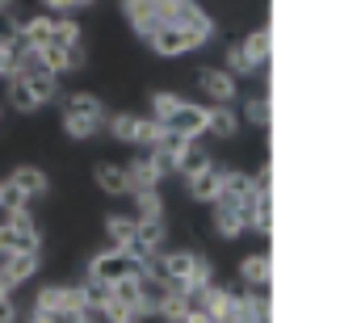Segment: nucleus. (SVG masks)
<instances>
[{"label":"nucleus","mask_w":361,"mask_h":323,"mask_svg":"<svg viewBox=\"0 0 361 323\" xmlns=\"http://www.w3.org/2000/svg\"><path fill=\"white\" fill-rule=\"evenodd\" d=\"M240 47V55L248 59V68L261 76V72H269V55H273V34L269 25H257V30H248L244 34V42H235Z\"/></svg>","instance_id":"obj_15"},{"label":"nucleus","mask_w":361,"mask_h":323,"mask_svg":"<svg viewBox=\"0 0 361 323\" xmlns=\"http://www.w3.org/2000/svg\"><path fill=\"white\" fill-rule=\"evenodd\" d=\"M152 269L160 273L164 286H180V290H189V294L214 281V264H210V256L197 252V248H164V252L152 260Z\"/></svg>","instance_id":"obj_1"},{"label":"nucleus","mask_w":361,"mask_h":323,"mask_svg":"<svg viewBox=\"0 0 361 323\" xmlns=\"http://www.w3.org/2000/svg\"><path fill=\"white\" fill-rule=\"evenodd\" d=\"M210 227H214V236L219 240H240L248 227H244V210H235V206H223V202H214L210 206Z\"/></svg>","instance_id":"obj_19"},{"label":"nucleus","mask_w":361,"mask_h":323,"mask_svg":"<svg viewBox=\"0 0 361 323\" xmlns=\"http://www.w3.org/2000/svg\"><path fill=\"white\" fill-rule=\"evenodd\" d=\"M85 319V315H80ZM80 319H63V315H38V311H30L25 315V323H80Z\"/></svg>","instance_id":"obj_28"},{"label":"nucleus","mask_w":361,"mask_h":323,"mask_svg":"<svg viewBox=\"0 0 361 323\" xmlns=\"http://www.w3.org/2000/svg\"><path fill=\"white\" fill-rule=\"evenodd\" d=\"M244 122L257 130H269V92H252L244 101Z\"/></svg>","instance_id":"obj_25"},{"label":"nucleus","mask_w":361,"mask_h":323,"mask_svg":"<svg viewBox=\"0 0 361 323\" xmlns=\"http://www.w3.org/2000/svg\"><path fill=\"white\" fill-rule=\"evenodd\" d=\"M80 323H101V319H97V315H85V319H80Z\"/></svg>","instance_id":"obj_32"},{"label":"nucleus","mask_w":361,"mask_h":323,"mask_svg":"<svg viewBox=\"0 0 361 323\" xmlns=\"http://www.w3.org/2000/svg\"><path fill=\"white\" fill-rule=\"evenodd\" d=\"M135 269H139V264L130 260L126 248H109V243H105L101 252H92L89 256V273H85V277L109 286V281H118V277H126V273H135Z\"/></svg>","instance_id":"obj_8"},{"label":"nucleus","mask_w":361,"mask_h":323,"mask_svg":"<svg viewBox=\"0 0 361 323\" xmlns=\"http://www.w3.org/2000/svg\"><path fill=\"white\" fill-rule=\"evenodd\" d=\"M189 311H193V303H189V290H180V286H164V294H160V307H156V319H160V323H180Z\"/></svg>","instance_id":"obj_21"},{"label":"nucleus","mask_w":361,"mask_h":323,"mask_svg":"<svg viewBox=\"0 0 361 323\" xmlns=\"http://www.w3.org/2000/svg\"><path fill=\"white\" fill-rule=\"evenodd\" d=\"M0 210H4V181H0Z\"/></svg>","instance_id":"obj_31"},{"label":"nucleus","mask_w":361,"mask_h":323,"mask_svg":"<svg viewBox=\"0 0 361 323\" xmlns=\"http://www.w3.org/2000/svg\"><path fill=\"white\" fill-rule=\"evenodd\" d=\"M0 118H4V109H0Z\"/></svg>","instance_id":"obj_33"},{"label":"nucleus","mask_w":361,"mask_h":323,"mask_svg":"<svg viewBox=\"0 0 361 323\" xmlns=\"http://www.w3.org/2000/svg\"><path fill=\"white\" fill-rule=\"evenodd\" d=\"M235 130H240V109L235 105H206V135L235 139Z\"/></svg>","instance_id":"obj_20"},{"label":"nucleus","mask_w":361,"mask_h":323,"mask_svg":"<svg viewBox=\"0 0 361 323\" xmlns=\"http://www.w3.org/2000/svg\"><path fill=\"white\" fill-rule=\"evenodd\" d=\"M92 181L105 197H130V176H126V164L109 160V164H97L92 168Z\"/></svg>","instance_id":"obj_17"},{"label":"nucleus","mask_w":361,"mask_h":323,"mask_svg":"<svg viewBox=\"0 0 361 323\" xmlns=\"http://www.w3.org/2000/svg\"><path fill=\"white\" fill-rule=\"evenodd\" d=\"M261 193L257 176L252 172H240V168H223V189H219V202L223 206H235V210H248V202Z\"/></svg>","instance_id":"obj_11"},{"label":"nucleus","mask_w":361,"mask_h":323,"mask_svg":"<svg viewBox=\"0 0 361 323\" xmlns=\"http://www.w3.org/2000/svg\"><path fill=\"white\" fill-rule=\"evenodd\" d=\"M0 294H17V286H13V281L4 277V269H0Z\"/></svg>","instance_id":"obj_29"},{"label":"nucleus","mask_w":361,"mask_h":323,"mask_svg":"<svg viewBox=\"0 0 361 323\" xmlns=\"http://www.w3.org/2000/svg\"><path fill=\"white\" fill-rule=\"evenodd\" d=\"M240 281H244V290L269 294V281H273V256L269 252H248L240 260Z\"/></svg>","instance_id":"obj_16"},{"label":"nucleus","mask_w":361,"mask_h":323,"mask_svg":"<svg viewBox=\"0 0 361 323\" xmlns=\"http://www.w3.org/2000/svg\"><path fill=\"white\" fill-rule=\"evenodd\" d=\"M164 130H173V135L189 139V143H202V135H206V105H197V101H180V109L169 118Z\"/></svg>","instance_id":"obj_14"},{"label":"nucleus","mask_w":361,"mask_h":323,"mask_svg":"<svg viewBox=\"0 0 361 323\" xmlns=\"http://www.w3.org/2000/svg\"><path fill=\"white\" fill-rule=\"evenodd\" d=\"M51 193V176L38 164H17L4 176V206H34Z\"/></svg>","instance_id":"obj_5"},{"label":"nucleus","mask_w":361,"mask_h":323,"mask_svg":"<svg viewBox=\"0 0 361 323\" xmlns=\"http://www.w3.org/2000/svg\"><path fill=\"white\" fill-rule=\"evenodd\" d=\"M30 311H38V315H63V319H80V315H89V311H85V298H80V286H63V281L38 286Z\"/></svg>","instance_id":"obj_7"},{"label":"nucleus","mask_w":361,"mask_h":323,"mask_svg":"<svg viewBox=\"0 0 361 323\" xmlns=\"http://www.w3.org/2000/svg\"><path fill=\"white\" fill-rule=\"evenodd\" d=\"M13 4H17V0H0V13H13Z\"/></svg>","instance_id":"obj_30"},{"label":"nucleus","mask_w":361,"mask_h":323,"mask_svg":"<svg viewBox=\"0 0 361 323\" xmlns=\"http://www.w3.org/2000/svg\"><path fill=\"white\" fill-rule=\"evenodd\" d=\"M223 59H227V63H223V68H227V72H231V76H235V80H240V76H257V72H252V68H248V59H244V55H240V47H227V51H223Z\"/></svg>","instance_id":"obj_26"},{"label":"nucleus","mask_w":361,"mask_h":323,"mask_svg":"<svg viewBox=\"0 0 361 323\" xmlns=\"http://www.w3.org/2000/svg\"><path fill=\"white\" fill-rule=\"evenodd\" d=\"M0 269H4V277L21 290L30 277H38V269H42V256H0Z\"/></svg>","instance_id":"obj_22"},{"label":"nucleus","mask_w":361,"mask_h":323,"mask_svg":"<svg viewBox=\"0 0 361 323\" xmlns=\"http://www.w3.org/2000/svg\"><path fill=\"white\" fill-rule=\"evenodd\" d=\"M126 176H130V193L135 189H160L169 181V168L156 160L152 152H139L135 160H126Z\"/></svg>","instance_id":"obj_13"},{"label":"nucleus","mask_w":361,"mask_h":323,"mask_svg":"<svg viewBox=\"0 0 361 323\" xmlns=\"http://www.w3.org/2000/svg\"><path fill=\"white\" fill-rule=\"evenodd\" d=\"M210 42H214V34H197V30H185V25H160L147 38V51L156 59H180V55H193Z\"/></svg>","instance_id":"obj_6"},{"label":"nucleus","mask_w":361,"mask_h":323,"mask_svg":"<svg viewBox=\"0 0 361 323\" xmlns=\"http://www.w3.org/2000/svg\"><path fill=\"white\" fill-rule=\"evenodd\" d=\"M105 114L109 109L101 105V97L89 92V88H76L68 97H59V126L76 143H89V139H97L105 130Z\"/></svg>","instance_id":"obj_2"},{"label":"nucleus","mask_w":361,"mask_h":323,"mask_svg":"<svg viewBox=\"0 0 361 323\" xmlns=\"http://www.w3.org/2000/svg\"><path fill=\"white\" fill-rule=\"evenodd\" d=\"M105 240H109V248H130V240H135V214H122V210L105 214Z\"/></svg>","instance_id":"obj_23"},{"label":"nucleus","mask_w":361,"mask_h":323,"mask_svg":"<svg viewBox=\"0 0 361 323\" xmlns=\"http://www.w3.org/2000/svg\"><path fill=\"white\" fill-rule=\"evenodd\" d=\"M0 256H42V231L30 206L0 210Z\"/></svg>","instance_id":"obj_3"},{"label":"nucleus","mask_w":361,"mask_h":323,"mask_svg":"<svg viewBox=\"0 0 361 323\" xmlns=\"http://www.w3.org/2000/svg\"><path fill=\"white\" fill-rule=\"evenodd\" d=\"M180 101H185L180 92L156 88V92H152V101H147V118H152V122H160V126H169V118L180 109Z\"/></svg>","instance_id":"obj_24"},{"label":"nucleus","mask_w":361,"mask_h":323,"mask_svg":"<svg viewBox=\"0 0 361 323\" xmlns=\"http://www.w3.org/2000/svg\"><path fill=\"white\" fill-rule=\"evenodd\" d=\"M105 135L122 147H139V152H152L164 135L160 122H152L147 114H135V109H114L105 114Z\"/></svg>","instance_id":"obj_4"},{"label":"nucleus","mask_w":361,"mask_h":323,"mask_svg":"<svg viewBox=\"0 0 361 323\" xmlns=\"http://www.w3.org/2000/svg\"><path fill=\"white\" fill-rule=\"evenodd\" d=\"M118 13L126 17L130 34H135L139 42H147V38L164 25V13H160V4H156V0H118Z\"/></svg>","instance_id":"obj_9"},{"label":"nucleus","mask_w":361,"mask_h":323,"mask_svg":"<svg viewBox=\"0 0 361 323\" xmlns=\"http://www.w3.org/2000/svg\"><path fill=\"white\" fill-rule=\"evenodd\" d=\"M185 181V193L193 197V202H202V206H214L219 202V189H223V164H202L197 172H189V176H180Z\"/></svg>","instance_id":"obj_12"},{"label":"nucleus","mask_w":361,"mask_h":323,"mask_svg":"<svg viewBox=\"0 0 361 323\" xmlns=\"http://www.w3.org/2000/svg\"><path fill=\"white\" fill-rule=\"evenodd\" d=\"M244 227H248L252 236H261V240H269L273 236V193L269 189H261V193L248 202V210H244Z\"/></svg>","instance_id":"obj_18"},{"label":"nucleus","mask_w":361,"mask_h":323,"mask_svg":"<svg viewBox=\"0 0 361 323\" xmlns=\"http://www.w3.org/2000/svg\"><path fill=\"white\" fill-rule=\"evenodd\" d=\"M197 88L206 92L210 105H235L240 101V80L227 68H197Z\"/></svg>","instance_id":"obj_10"},{"label":"nucleus","mask_w":361,"mask_h":323,"mask_svg":"<svg viewBox=\"0 0 361 323\" xmlns=\"http://www.w3.org/2000/svg\"><path fill=\"white\" fill-rule=\"evenodd\" d=\"M21 311H17V298L13 294H0V323H17Z\"/></svg>","instance_id":"obj_27"}]
</instances>
